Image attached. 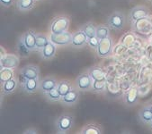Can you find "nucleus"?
I'll use <instances>...</instances> for the list:
<instances>
[{"instance_id": "1", "label": "nucleus", "mask_w": 152, "mask_h": 134, "mask_svg": "<svg viewBox=\"0 0 152 134\" xmlns=\"http://www.w3.org/2000/svg\"><path fill=\"white\" fill-rule=\"evenodd\" d=\"M106 24L111 30L116 31L121 30L126 25V16L123 12L114 11L107 17Z\"/></svg>"}, {"instance_id": "2", "label": "nucleus", "mask_w": 152, "mask_h": 134, "mask_svg": "<svg viewBox=\"0 0 152 134\" xmlns=\"http://www.w3.org/2000/svg\"><path fill=\"white\" fill-rule=\"evenodd\" d=\"M74 125V118L72 115L64 114L59 115L55 121V127L58 133L65 134L68 133Z\"/></svg>"}, {"instance_id": "3", "label": "nucleus", "mask_w": 152, "mask_h": 134, "mask_svg": "<svg viewBox=\"0 0 152 134\" xmlns=\"http://www.w3.org/2000/svg\"><path fill=\"white\" fill-rule=\"evenodd\" d=\"M69 27V19L67 16L64 15H59L51 21L50 24V33L53 34H59L65 31H68Z\"/></svg>"}, {"instance_id": "4", "label": "nucleus", "mask_w": 152, "mask_h": 134, "mask_svg": "<svg viewBox=\"0 0 152 134\" xmlns=\"http://www.w3.org/2000/svg\"><path fill=\"white\" fill-rule=\"evenodd\" d=\"M93 82H94L93 78L90 76L88 72H86V73H83L79 74L77 77V79L75 81V85H76V88L79 91L87 92V91L92 90Z\"/></svg>"}, {"instance_id": "5", "label": "nucleus", "mask_w": 152, "mask_h": 134, "mask_svg": "<svg viewBox=\"0 0 152 134\" xmlns=\"http://www.w3.org/2000/svg\"><path fill=\"white\" fill-rule=\"evenodd\" d=\"M113 42L112 38L109 36L105 39L100 40L98 48L96 49V54L99 57L105 58L113 54Z\"/></svg>"}, {"instance_id": "6", "label": "nucleus", "mask_w": 152, "mask_h": 134, "mask_svg": "<svg viewBox=\"0 0 152 134\" xmlns=\"http://www.w3.org/2000/svg\"><path fill=\"white\" fill-rule=\"evenodd\" d=\"M73 34L69 31H65L59 34H53L50 33V40L54 43L57 47H66L71 45Z\"/></svg>"}, {"instance_id": "7", "label": "nucleus", "mask_w": 152, "mask_h": 134, "mask_svg": "<svg viewBox=\"0 0 152 134\" xmlns=\"http://www.w3.org/2000/svg\"><path fill=\"white\" fill-rule=\"evenodd\" d=\"M20 75L23 80L40 79V68L35 64H27L21 69Z\"/></svg>"}, {"instance_id": "8", "label": "nucleus", "mask_w": 152, "mask_h": 134, "mask_svg": "<svg viewBox=\"0 0 152 134\" xmlns=\"http://www.w3.org/2000/svg\"><path fill=\"white\" fill-rule=\"evenodd\" d=\"M149 16V10L144 6H137L131 9L129 13V19L131 22L134 23L135 22Z\"/></svg>"}, {"instance_id": "9", "label": "nucleus", "mask_w": 152, "mask_h": 134, "mask_svg": "<svg viewBox=\"0 0 152 134\" xmlns=\"http://www.w3.org/2000/svg\"><path fill=\"white\" fill-rule=\"evenodd\" d=\"M20 63L19 56L15 54H7L3 58H0V66L1 68L15 69Z\"/></svg>"}, {"instance_id": "10", "label": "nucleus", "mask_w": 152, "mask_h": 134, "mask_svg": "<svg viewBox=\"0 0 152 134\" xmlns=\"http://www.w3.org/2000/svg\"><path fill=\"white\" fill-rule=\"evenodd\" d=\"M79 92L80 91L77 88H72V89L69 93H67L65 96L61 97L59 103L67 107H71L76 105L79 98Z\"/></svg>"}, {"instance_id": "11", "label": "nucleus", "mask_w": 152, "mask_h": 134, "mask_svg": "<svg viewBox=\"0 0 152 134\" xmlns=\"http://www.w3.org/2000/svg\"><path fill=\"white\" fill-rule=\"evenodd\" d=\"M36 33L33 30H28L21 36L23 43L31 51H36Z\"/></svg>"}, {"instance_id": "12", "label": "nucleus", "mask_w": 152, "mask_h": 134, "mask_svg": "<svg viewBox=\"0 0 152 134\" xmlns=\"http://www.w3.org/2000/svg\"><path fill=\"white\" fill-rule=\"evenodd\" d=\"M139 102V90L136 87L128 89L124 95V103L127 107H134Z\"/></svg>"}, {"instance_id": "13", "label": "nucleus", "mask_w": 152, "mask_h": 134, "mask_svg": "<svg viewBox=\"0 0 152 134\" xmlns=\"http://www.w3.org/2000/svg\"><path fill=\"white\" fill-rule=\"evenodd\" d=\"M58 80L53 77V76H46L40 80V86H39V90L43 94L46 93L53 89H56L58 86Z\"/></svg>"}, {"instance_id": "14", "label": "nucleus", "mask_w": 152, "mask_h": 134, "mask_svg": "<svg viewBox=\"0 0 152 134\" xmlns=\"http://www.w3.org/2000/svg\"><path fill=\"white\" fill-rule=\"evenodd\" d=\"M87 40H88V38L84 33V31L80 30L74 32L73 37H72V42L70 46H72L75 48H82L87 44Z\"/></svg>"}, {"instance_id": "15", "label": "nucleus", "mask_w": 152, "mask_h": 134, "mask_svg": "<svg viewBox=\"0 0 152 134\" xmlns=\"http://www.w3.org/2000/svg\"><path fill=\"white\" fill-rule=\"evenodd\" d=\"M40 79H27L23 80L22 88L23 90L27 94H34L39 90Z\"/></svg>"}, {"instance_id": "16", "label": "nucleus", "mask_w": 152, "mask_h": 134, "mask_svg": "<svg viewBox=\"0 0 152 134\" xmlns=\"http://www.w3.org/2000/svg\"><path fill=\"white\" fill-rule=\"evenodd\" d=\"M56 50H57V46L50 40L49 43L40 51L41 57L45 61L50 60L55 56Z\"/></svg>"}, {"instance_id": "17", "label": "nucleus", "mask_w": 152, "mask_h": 134, "mask_svg": "<svg viewBox=\"0 0 152 134\" xmlns=\"http://www.w3.org/2000/svg\"><path fill=\"white\" fill-rule=\"evenodd\" d=\"M138 117L139 120L144 123V124H148L152 122V112L149 109L148 106L146 105L143 107H141L138 113Z\"/></svg>"}, {"instance_id": "18", "label": "nucleus", "mask_w": 152, "mask_h": 134, "mask_svg": "<svg viewBox=\"0 0 152 134\" xmlns=\"http://www.w3.org/2000/svg\"><path fill=\"white\" fill-rule=\"evenodd\" d=\"M36 3V0H17L16 8L20 12H29L31 11Z\"/></svg>"}, {"instance_id": "19", "label": "nucleus", "mask_w": 152, "mask_h": 134, "mask_svg": "<svg viewBox=\"0 0 152 134\" xmlns=\"http://www.w3.org/2000/svg\"><path fill=\"white\" fill-rule=\"evenodd\" d=\"M17 88V81L16 79H12L8 81H6L5 83L1 84V91L3 95H10L15 91Z\"/></svg>"}, {"instance_id": "20", "label": "nucleus", "mask_w": 152, "mask_h": 134, "mask_svg": "<svg viewBox=\"0 0 152 134\" xmlns=\"http://www.w3.org/2000/svg\"><path fill=\"white\" fill-rule=\"evenodd\" d=\"M78 133L81 134H102L103 130L102 128L96 124V123H88L86 125H85Z\"/></svg>"}, {"instance_id": "21", "label": "nucleus", "mask_w": 152, "mask_h": 134, "mask_svg": "<svg viewBox=\"0 0 152 134\" xmlns=\"http://www.w3.org/2000/svg\"><path fill=\"white\" fill-rule=\"evenodd\" d=\"M96 27L97 26L94 22H88L83 24L80 30L84 31V33L86 35V37L88 39H90V38L96 36Z\"/></svg>"}, {"instance_id": "22", "label": "nucleus", "mask_w": 152, "mask_h": 134, "mask_svg": "<svg viewBox=\"0 0 152 134\" xmlns=\"http://www.w3.org/2000/svg\"><path fill=\"white\" fill-rule=\"evenodd\" d=\"M16 50H17V53H18V55L22 58H26L30 55L31 54V50H30L26 46L25 44L23 43V40L20 38L17 41V44H16Z\"/></svg>"}, {"instance_id": "23", "label": "nucleus", "mask_w": 152, "mask_h": 134, "mask_svg": "<svg viewBox=\"0 0 152 134\" xmlns=\"http://www.w3.org/2000/svg\"><path fill=\"white\" fill-rule=\"evenodd\" d=\"M72 84L69 81L67 80H62V81H59L57 86V89L59 92V94L61 95L62 97L65 96L67 93H69L71 89H72Z\"/></svg>"}, {"instance_id": "24", "label": "nucleus", "mask_w": 152, "mask_h": 134, "mask_svg": "<svg viewBox=\"0 0 152 134\" xmlns=\"http://www.w3.org/2000/svg\"><path fill=\"white\" fill-rule=\"evenodd\" d=\"M87 72L90 74V76L93 78L94 81L105 79V74H104L103 69L100 68V67H98V66H93V67H91V68H89V70Z\"/></svg>"}, {"instance_id": "25", "label": "nucleus", "mask_w": 152, "mask_h": 134, "mask_svg": "<svg viewBox=\"0 0 152 134\" xmlns=\"http://www.w3.org/2000/svg\"><path fill=\"white\" fill-rule=\"evenodd\" d=\"M50 41V38L43 33H36V51H41Z\"/></svg>"}, {"instance_id": "26", "label": "nucleus", "mask_w": 152, "mask_h": 134, "mask_svg": "<svg viewBox=\"0 0 152 134\" xmlns=\"http://www.w3.org/2000/svg\"><path fill=\"white\" fill-rule=\"evenodd\" d=\"M43 96L45 97V98L50 102H59L60 99H61L62 96L59 94L58 89H53L46 93H43Z\"/></svg>"}, {"instance_id": "27", "label": "nucleus", "mask_w": 152, "mask_h": 134, "mask_svg": "<svg viewBox=\"0 0 152 134\" xmlns=\"http://www.w3.org/2000/svg\"><path fill=\"white\" fill-rule=\"evenodd\" d=\"M15 78V73L13 69L9 68H1L0 70V82L1 84L5 83L6 81H8Z\"/></svg>"}, {"instance_id": "28", "label": "nucleus", "mask_w": 152, "mask_h": 134, "mask_svg": "<svg viewBox=\"0 0 152 134\" xmlns=\"http://www.w3.org/2000/svg\"><path fill=\"white\" fill-rule=\"evenodd\" d=\"M96 36L99 40L105 39L110 36V28L109 26L106 25H98L96 27Z\"/></svg>"}, {"instance_id": "29", "label": "nucleus", "mask_w": 152, "mask_h": 134, "mask_svg": "<svg viewBox=\"0 0 152 134\" xmlns=\"http://www.w3.org/2000/svg\"><path fill=\"white\" fill-rule=\"evenodd\" d=\"M106 89V80H96L94 81L93 82V88H92V92L94 93H103L105 91Z\"/></svg>"}, {"instance_id": "30", "label": "nucleus", "mask_w": 152, "mask_h": 134, "mask_svg": "<svg viewBox=\"0 0 152 134\" xmlns=\"http://www.w3.org/2000/svg\"><path fill=\"white\" fill-rule=\"evenodd\" d=\"M99 42H100V40H99L96 36H95V37H92V38L88 39V40H87V45H88V47H90L92 49L96 50L97 48H98Z\"/></svg>"}, {"instance_id": "31", "label": "nucleus", "mask_w": 152, "mask_h": 134, "mask_svg": "<svg viewBox=\"0 0 152 134\" xmlns=\"http://www.w3.org/2000/svg\"><path fill=\"white\" fill-rule=\"evenodd\" d=\"M15 2V0H0V4L4 7H10L12 6Z\"/></svg>"}, {"instance_id": "32", "label": "nucleus", "mask_w": 152, "mask_h": 134, "mask_svg": "<svg viewBox=\"0 0 152 134\" xmlns=\"http://www.w3.org/2000/svg\"><path fill=\"white\" fill-rule=\"evenodd\" d=\"M23 133L24 134H29V133H32V134H37L38 133V130L34 128H29L27 130H25Z\"/></svg>"}, {"instance_id": "33", "label": "nucleus", "mask_w": 152, "mask_h": 134, "mask_svg": "<svg viewBox=\"0 0 152 134\" xmlns=\"http://www.w3.org/2000/svg\"><path fill=\"white\" fill-rule=\"evenodd\" d=\"M0 51H1V58H3L7 55V53L5 51V48L3 47H1V48H0Z\"/></svg>"}, {"instance_id": "34", "label": "nucleus", "mask_w": 152, "mask_h": 134, "mask_svg": "<svg viewBox=\"0 0 152 134\" xmlns=\"http://www.w3.org/2000/svg\"><path fill=\"white\" fill-rule=\"evenodd\" d=\"M148 106L149 109H150V110H151V112H152V102H150L149 104H148Z\"/></svg>"}, {"instance_id": "35", "label": "nucleus", "mask_w": 152, "mask_h": 134, "mask_svg": "<svg viewBox=\"0 0 152 134\" xmlns=\"http://www.w3.org/2000/svg\"><path fill=\"white\" fill-rule=\"evenodd\" d=\"M149 126H150V128H151V130H152V122L149 123Z\"/></svg>"}, {"instance_id": "36", "label": "nucleus", "mask_w": 152, "mask_h": 134, "mask_svg": "<svg viewBox=\"0 0 152 134\" xmlns=\"http://www.w3.org/2000/svg\"><path fill=\"white\" fill-rule=\"evenodd\" d=\"M151 1H152V0H151Z\"/></svg>"}]
</instances>
